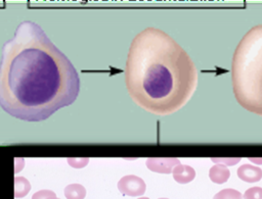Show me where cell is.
I'll list each match as a JSON object with an SVG mask.
<instances>
[{"label": "cell", "mask_w": 262, "mask_h": 199, "mask_svg": "<svg viewBox=\"0 0 262 199\" xmlns=\"http://www.w3.org/2000/svg\"><path fill=\"white\" fill-rule=\"evenodd\" d=\"M79 74L69 58L32 20L21 21L2 47L0 106L11 116L41 121L74 103Z\"/></svg>", "instance_id": "1"}, {"label": "cell", "mask_w": 262, "mask_h": 199, "mask_svg": "<svg viewBox=\"0 0 262 199\" xmlns=\"http://www.w3.org/2000/svg\"><path fill=\"white\" fill-rule=\"evenodd\" d=\"M138 199H149V198H147V197H140V198H138Z\"/></svg>", "instance_id": "16"}, {"label": "cell", "mask_w": 262, "mask_h": 199, "mask_svg": "<svg viewBox=\"0 0 262 199\" xmlns=\"http://www.w3.org/2000/svg\"><path fill=\"white\" fill-rule=\"evenodd\" d=\"M126 88L132 100L156 115L181 109L198 85L195 65L184 49L167 33L146 28L129 48Z\"/></svg>", "instance_id": "2"}, {"label": "cell", "mask_w": 262, "mask_h": 199, "mask_svg": "<svg viewBox=\"0 0 262 199\" xmlns=\"http://www.w3.org/2000/svg\"><path fill=\"white\" fill-rule=\"evenodd\" d=\"M244 199H262V188L252 187L244 194Z\"/></svg>", "instance_id": "12"}, {"label": "cell", "mask_w": 262, "mask_h": 199, "mask_svg": "<svg viewBox=\"0 0 262 199\" xmlns=\"http://www.w3.org/2000/svg\"><path fill=\"white\" fill-rule=\"evenodd\" d=\"M237 177L246 183H256L262 179V169L252 164H243L237 168Z\"/></svg>", "instance_id": "6"}, {"label": "cell", "mask_w": 262, "mask_h": 199, "mask_svg": "<svg viewBox=\"0 0 262 199\" xmlns=\"http://www.w3.org/2000/svg\"><path fill=\"white\" fill-rule=\"evenodd\" d=\"M118 189L122 194L134 197L143 195L146 189V185L141 178L134 175H128L119 181Z\"/></svg>", "instance_id": "4"}, {"label": "cell", "mask_w": 262, "mask_h": 199, "mask_svg": "<svg viewBox=\"0 0 262 199\" xmlns=\"http://www.w3.org/2000/svg\"><path fill=\"white\" fill-rule=\"evenodd\" d=\"M230 171L225 164L217 163L210 168L209 178L215 184H223L229 179Z\"/></svg>", "instance_id": "8"}, {"label": "cell", "mask_w": 262, "mask_h": 199, "mask_svg": "<svg viewBox=\"0 0 262 199\" xmlns=\"http://www.w3.org/2000/svg\"><path fill=\"white\" fill-rule=\"evenodd\" d=\"M30 185L24 178L15 179V197H23L28 194Z\"/></svg>", "instance_id": "11"}, {"label": "cell", "mask_w": 262, "mask_h": 199, "mask_svg": "<svg viewBox=\"0 0 262 199\" xmlns=\"http://www.w3.org/2000/svg\"><path fill=\"white\" fill-rule=\"evenodd\" d=\"M232 89L237 102L262 116V24L252 28L235 48Z\"/></svg>", "instance_id": "3"}, {"label": "cell", "mask_w": 262, "mask_h": 199, "mask_svg": "<svg viewBox=\"0 0 262 199\" xmlns=\"http://www.w3.org/2000/svg\"><path fill=\"white\" fill-rule=\"evenodd\" d=\"M172 173L173 179L179 184H187L195 178V170L191 166L181 163L174 166Z\"/></svg>", "instance_id": "7"}, {"label": "cell", "mask_w": 262, "mask_h": 199, "mask_svg": "<svg viewBox=\"0 0 262 199\" xmlns=\"http://www.w3.org/2000/svg\"><path fill=\"white\" fill-rule=\"evenodd\" d=\"M251 161H254V162H258V163H262V160H257V159H253V158H249Z\"/></svg>", "instance_id": "15"}, {"label": "cell", "mask_w": 262, "mask_h": 199, "mask_svg": "<svg viewBox=\"0 0 262 199\" xmlns=\"http://www.w3.org/2000/svg\"><path fill=\"white\" fill-rule=\"evenodd\" d=\"M212 161L217 162V163H222L227 165H231V164H235L239 161V158H227V159H222V158H212Z\"/></svg>", "instance_id": "14"}, {"label": "cell", "mask_w": 262, "mask_h": 199, "mask_svg": "<svg viewBox=\"0 0 262 199\" xmlns=\"http://www.w3.org/2000/svg\"><path fill=\"white\" fill-rule=\"evenodd\" d=\"M180 163L178 158H147L146 166L149 170L159 173H170L174 166Z\"/></svg>", "instance_id": "5"}, {"label": "cell", "mask_w": 262, "mask_h": 199, "mask_svg": "<svg viewBox=\"0 0 262 199\" xmlns=\"http://www.w3.org/2000/svg\"><path fill=\"white\" fill-rule=\"evenodd\" d=\"M64 194L68 199H84L86 190L79 184H72L66 188Z\"/></svg>", "instance_id": "9"}, {"label": "cell", "mask_w": 262, "mask_h": 199, "mask_svg": "<svg viewBox=\"0 0 262 199\" xmlns=\"http://www.w3.org/2000/svg\"><path fill=\"white\" fill-rule=\"evenodd\" d=\"M33 199H57L55 194L51 191H39L34 196Z\"/></svg>", "instance_id": "13"}, {"label": "cell", "mask_w": 262, "mask_h": 199, "mask_svg": "<svg viewBox=\"0 0 262 199\" xmlns=\"http://www.w3.org/2000/svg\"><path fill=\"white\" fill-rule=\"evenodd\" d=\"M159 199H168V198H159Z\"/></svg>", "instance_id": "17"}, {"label": "cell", "mask_w": 262, "mask_h": 199, "mask_svg": "<svg viewBox=\"0 0 262 199\" xmlns=\"http://www.w3.org/2000/svg\"><path fill=\"white\" fill-rule=\"evenodd\" d=\"M213 199H242V194L234 189H223L214 195Z\"/></svg>", "instance_id": "10"}]
</instances>
